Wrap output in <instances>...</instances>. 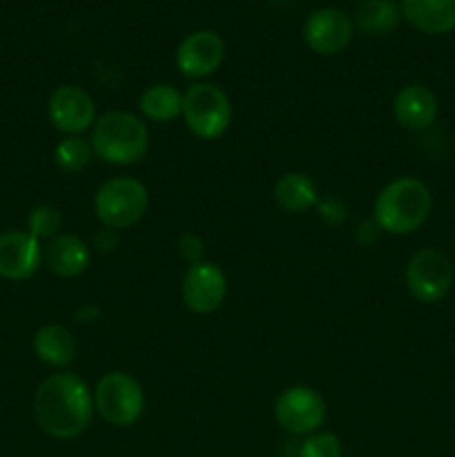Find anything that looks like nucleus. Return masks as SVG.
<instances>
[{"instance_id":"obj_1","label":"nucleus","mask_w":455,"mask_h":457,"mask_svg":"<svg viewBox=\"0 0 455 457\" xmlns=\"http://www.w3.org/2000/svg\"><path fill=\"white\" fill-rule=\"evenodd\" d=\"M94 393L71 370H56L40 382L34 395V418L40 431L54 440H76L94 418Z\"/></svg>"},{"instance_id":"obj_2","label":"nucleus","mask_w":455,"mask_h":457,"mask_svg":"<svg viewBox=\"0 0 455 457\" xmlns=\"http://www.w3.org/2000/svg\"><path fill=\"white\" fill-rule=\"evenodd\" d=\"M433 212V195L424 181L415 177H397L375 196L373 221L388 235L404 237L428 221Z\"/></svg>"},{"instance_id":"obj_3","label":"nucleus","mask_w":455,"mask_h":457,"mask_svg":"<svg viewBox=\"0 0 455 457\" xmlns=\"http://www.w3.org/2000/svg\"><path fill=\"white\" fill-rule=\"evenodd\" d=\"M89 143L96 159L110 165H134L150 150V129L134 112L112 110L98 116Z\"/></svg>"},{"instance_id":"obj_4","label":"nucleus","mask_w":455,"mask_h":457,"mask_svg":"<svg viewBox=\"0 0 455 457\" xmlns=\"http://www.w3.org/2000/svg\"><path fill=\"white\" fill-rule=\"evenodd\" d=\"M150 192L134 177H112L94 195V214L112 230H129L145 217Z\"/></svg>"},{"instance_id":"obj_5","label":"nucleus","mask_w":455,"mask_h":457,"mask_svg":"<svg viewBox=\"0 0 455 457\" xmlns=\"http://www.w3.org/2000/svg\"><path fill=\"white\" fill-rule=\"evenodd\" d=\"M94 411L116 428H129L145 413L143 384L125 370H110L94 386Z\"/></svg>"},{"instance_id":"obj_6","label":"nucleus","mask_w":455,"mask_h":457,"mask_svg":"<svg viewBox=\"0 0 455 457\" xmlns=\"http://www.w3.org/2000/svg\"><path fill=\"white\" fill-rule=\"evenodd\" d=\"M183 120L201 141H217L230 129L232 103L219 85L201 80L183 92Z\"/></svg>"},{"instance_id":"obj_7","label":"nucleus","mask_w":455,"mask_h":457,"mask_svg":"<svg viewBox=\"0 0 455 457\" xmlns=\"http://www.w3.org/2000/svg\"><path fill=\"white\" fill-rule=\"evenodd\" d=\"M453 263L437 248L418 250L404 270L406 288L419 303L442 302L453 288Z\"/></svg>"},{"instance_id":"obj_8","label":"nucleus","mask_w":455,"mask_h":457,"mask_svg":"<svg viewBox=\"0 0 455 457\" xmlns=\"http://www.w3.org/2000/svg\"><path fill=\"white\" fill-rule=\"evenodd\" d=\"M326 400L317 388L294 384L275 400V420L290 436H312L326 422Z\"/></svg>"},{"instance_id":"obj_9","label":"nucleus","mask_w":455,"mask_h":457,"mask_svg":"<svg viewBox=\"0 0 455 457\" xmlns=\"http://www.w3.org/2000/svg\"><path fill=\"white\" fill-rule=\"evenodd\" d=\"M223 58H226V43L221 36L212 29H199L187 34L178 43L174 52V65L178 74L190 79L192 83H201L223 65Z\"/></svg>"},{"instance_id":"obj_10","label":"nucleus","mask_w":455,"mask_h":457,"mask_svg":"<svg viewBox=\"0 0 455 457\" xmlns=\"http://www.w3.org/2000/svg\"><path fill=\"white\" fill-rule=\"evenodd\" d=\"M47 119L65 137H83L98 119L96 103L79 85H61L47 101Z\"/></svg>"},{"instance_id":"obj_11","label":"nucleus","mask_w":455,"mask_h":457,"mask_svg":"<svg viewBox=\"0 0 455 457\" xmlns=\"http://www.w3.org/2000/svg\"><path fill=\"white\" fill-rule=\"evenodd\" d=\"M181 297L187 311L196 315H212L228 297V277L214 262H201L187 266L181 281Z\"/></svg>"},{"instance_id":"obj_12","label":"nucleus","mask_w":455,"mask_h":457,"mask_svg":"<svg viewBox=\"0 0 455 457\" xmlns=\"http://www.w3.org/2000/svg\"><path fill=\"white\" fill-rule=\"evenodd\" d=\"M352 18L337 7H321L310 12L303 22V43L319 56H337L352 40Z\"/></svg>"},{"instance_id":"obj_13","label":"nucleus","mask_w":455,"mask_h":457,"mask_svg":"<svg viewBox=\"0 0 455 457\" xmlns=\"http://www.w3.org/2000/svg\"><path fill=\"white\" fill-rule=\"evenodd\" d=\"M43 266V244L27 230H7L0 235V277L7 281H27Z\"/></svg>"},{"instance_id":"obj_14","label":"nucleus","mask_w":455,"mask_h":457,"mask_svg":"<svg viewBox=\"0 0 455 457\" xmlns=\"http://www.w3.org/2000/svg\"><path fill=\"white\" fill-rule=\"evenodd\" d=\"M440 114V101L431 87L422 83H409L400 87L393 98V116L406 132H426Z\"/></svg>"},{"instance_id":"obj_15","label":"nucleus","mask_w":455,"mask_h":457,"mask_svg":"<svg viewBox=\"0 0 455 457\" xmlns=\"http://www.w3.org/2000/svg\"><path fill=\"white\" fill-rule=\"evenodd\" d=\"M92 262V250L80 237L61 232L43 245V266L61 279H76Z\"/></svg>"},{"instance_id":"obj_16","label":"nucleus","mask_w":455,"mask_h":457,"mask_svg":"<svg viewBox=\"0 0 455 457\" xmlns=\"http://www.w3.org/2000/svg\"><path fill=\"white\" fill-rule=\"evenodd\" d=\"M400 12L422 34L444 36L455 29V0H401Z\"/></svg>"},{"instance_id":"obj_17","label":"nucleus","mask_w":455,"mask_h":457,"mask_svg":"<svg viewBox=\"0 0 455 457\" xmlns=\"http://www.w3.org/2000/svg\"><path fill=\"white\" fill-rule=\"evenodd\" d=\"M31 348L45 366H52L56 370H67V366L76 360V351H79L74 333L62 324L40 326L36 330Z\"/></svg>"},{"instance_id":"obj_18","label":"nucleus","mask_w":455,"mask_h":457,"mask_svg":"<svg viewBox=\"0 0 455 457\" xmlns=\"http://www.w3.org/2000/svg\"><path fill=\"white\" fill-rule=\"evenodd\" d=\"M272 196L284 212L306 214L315 210L317 201H319V190L306 172H285L275 181Z\"/></svg>"},{"instance_id":"obj_19","label":"nucleus","mask_w":455,"mask_h":457,"mask_svg":"<svg viewBox=\"0 0 455 457\" xmlns=\"http://www.w3.org/2000/svg\"><path fill=\"white\" fill-rule=\"evenodd\" d=\"M138 112L143 120L152 123H172L183 114V92L170 83L147 85L138 96Z\"/></svg>"},{"instance_id":"obj_20","label":"nucleus","mask_w":455,"mask_h":457,"mask_svg":"<svg viewBox=\"0 0 455 457\" xmlns=\"http://www.w3.org/2000/svg\"><path fill=\"white\" fill-rule=\"evenodd\" d=\"M401 12L393 0H361L352 13V25L366 36H386L397 29Z\"/></svg>"},{"instance_id":"obj_21","label":"nucleus","mask_w":455,"mask_h":457,"mask_svg":"<svg viewBox=\"0 0 455 457\" xmlns=\"http://www.w3.org/2000/svg\"><path fill=\"white\" fill-rule=\"evenodd\" d=\"M94 147L85 137H62L54 147V161L67 174H79L92 163Z\"/></svg>"},{"instance_id":"obj_22","label":"nucleus","mask_w":455,"mask_h":457,"mask_svg":"<svg viewBox=\"0 0 455 457\" xmlns=\"http://www.w3.org/2000/svg\"><path fill=\"white\" fill-rule=\"evenodd\" d=\"M61 228L62 214L61 210L52 204L36 205L29 212V217H27V232H29L34 239H38L40 244H43V241H52L54 237L61 235Z\"/></svg>"},{"instance_id":"obj_23","label":"nucleus","mask_w":455,"mask_h":457,"mask_svg":"<svg viewBox=\"0 0 455 457\" xmlns=\"http://www.w3.org/2000/svg\"><path fill=\"white\" fill-rule=\"evenodd\" d=\"M299 457H343V446L335 433L317 431L299 446Z\"/></svg>"},{"instance_id":"obj_24","label":"nucleus","mask_w":455,"mask_h":457,"mask_svg":"<svg viewBox=\"0 0 455 457\" xmlns=\"http://www.w3.org/2000/svg\"><path fill=\"white\" fill-rule=\"evenodd\" d=\"M177 253L187 266H194V263L205 262V241L192 230L181 232L177 239Z\"/></svg>"},{"instance_id":"obj_25","label":"nucleus","mask_w":455,"mask_h":457,"mask_svg":"<svg viewBox=\"0 0 455 457\" xmlns=\"http://www.w3.org/2000/svg\"><path fill=\"white\" fill-rule=\"evenodd\" d=\"M315 210L321 221L328 223V226H342L348 219V208L339 196H319Z\"/></svg>"},{"instance_id":"obj_26","label":"nucleus","mask_w":455,"mask_h":457,"mask_svg":"<svg viewBox=\"0 0 455 457\" xmlns=\"http://www.w3.org/2000/svg\"><path fill=\"white\" fill-rule=\"evenodd\" d=\"M379 235H382V230H379V226L373 221V219H364V221L357 223L355 241L360 245H366V248H368V245L377 244Z\"/></svg>"},{"instance_id":"obj_27","label":"nucleus","mask_w":455,"mask_h":457,"mask_svg":"<svg viewBox=\"0 0 455 457\" xmlns=\"http://www.w3.org/2000/svg\"><path fill=\"white\" fill-rule=\"evenodd\" d=\"M94 248L101 250V253H114L119 248V232L103 226L94 237Z\"/></svg>"}]
</instances>
